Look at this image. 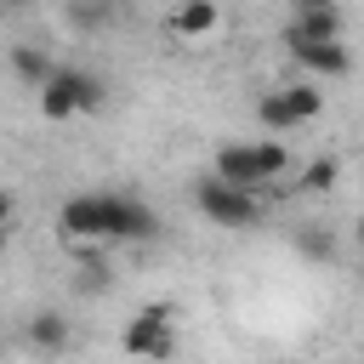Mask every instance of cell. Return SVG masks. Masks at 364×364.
<instances>
[{
	"label": "cell",
	"mask_w": 364,
	"mask_h": 364,
	"mask_svg": "<svg viewBox=\"0 0 364 364\" xmlns=\"http://www.w3.org/2000/svg\"><path fill=\"white\" fill-rule=\"evenodd\" d=\"M57 222H63V239H74V245H85V239L91 245L97 239H154L159 233V216L131 193H74Z\"/></svg>",
	"instance_id": "obj_1"
},
{
	"label": "cell",
	"mask_w": 364,
	"mask_h": 364,
	"mask_svg": "<svg viewBox=\"0 0 364 364\" xmlns=\"http://www.w3.org/2000/svg\"><path fill=\"white\" fill-rule=\"evenodd\" d=\"M210 176H222V182H233L245 193H262L273 176H284V142H233V148L216 154Z\"/></svg>",
	"instance_id": "obj_2"
},
{
	"label": "cell",
	"mask_w": 364,
	"mask_h": 364,
	"mask_svg": "<svg viewBox=\"0 0 364 364\" xmlns=\"http://www.w3.org/2000/svg\"><path fill=\"white\" fill-rule=\"evenodd\" d=\"M102 102V80L85 74V68H51L46 85H40V114L46 119H74V114H91Z\"/></svg>",
	"instance_id": "obj_3"
},
{
	"label": "cell",
	"mask_w": 364,
	"mask_h": 364,
	"mask_svg": "<svg viewBox=\"0 0 364 364\" xmlns=\"http://www.w3.org/2000/svg\"><path fill=\"white\" fill-rule=\"evenodd\" d=\"M193 205H199L216 228H250V222L262 216V199L245 193V188H233V182H222V176H199V182H193Z\"/></svg>",
	"instance_id": "obj_4"
},
{
	"label": "cell",
	"mask_w": 364,
	"mask_h": 364,
	"mask_svg": "<svg viewBox=\"0 0 364 364\" xmlns=\"http://www.w3.org/2000/svg\"><path fill=\"white\" fill-rule=\"evenodd\" d=\"M171 313L165 307H142L131 324H125V353L136 358H171Z\"/></svg>",
	"instance_id": "obj_5"
},
{
	"label": "cell",
	"mask_w": 364,
	"mask_h": 364,
	"mask_svg": "<svg viewBox=\"0 0 364 364\" xmlns=\"http://www.w3.org/2000/svg\"><path fill=\"white\" fill-rule=\"evenodd\" d=\"M284 46H290V57H296L301 68H313L318 80H336V74L353 68V57H347L341 40H301V34H284Z\"/></svg>",
	"instance_id": "obj_6"
},
{
	"label": "cell",
	"mask_w": 364,
	"mask_h": 364,
	"mask_svg": "<svg viewBox=\"0 0 364 364\" xmlns=\"http://www.w3.org/2000/svg\"><path fill=\"white\" fill-rule=\"evenodd\" d=\"M216 17H222V6H216V0H182V6L171 11V28H176L182 40H193V34H210V28H216Z\"/></svg>",
	"instance_id": "obj_7"
},
{
	"label": "cell",
	"mask_w": 364,
	"mask_h": 364,
	"mask_svg": "<svg viewBox=\"0 0 364 364\" xmlns=\"http://www.w3.org/2000/svg\"><path fill=\"white\" fill-rule=\"evenodd\" d=\"M290 34H301V40H341V11H336V6H318V11H296Z\"/></svg>",
	"instance_id": "obj_8"
},
{
	"label": "cell",
	"mask_w": 364,
	"mask_h": 364,
	"mask_svg": "<svg viewBox=\"0 0 364 364\" xmlns=\"http://www.w3.org/2000/svg\"><path fill=\"white\" fill-rule=\"evenodd\" d=\"M57 63H51V51L46 46H11V74L17 80H28V85H46V74H51Z\"/></svg>",
	"instance_id": "obj_9"
},
{
	"label": "cell",
	"mask_w": 364,
	"mask_h": 364,
	"mask_svg": "<svg viewBox=\"0 0 364 364\" xmlns=\"http://www.w3.org/2000/svg\"><path fill=\"white\" fill-rule=\"evenodd\" d=\"M28 341H34L40 353H63V347H68V318H63V313H34V318H28Z\"/></svg>",
	"instance_id": "obj_10"
},
{
	"label": "cell",
	"mask_w": 364,
	"mask_h": 364,
	"mask_svg": "<svg viewBox=\"0 0 364 364\" xmlns=\"http://www.w3.org/2000/svg\"><path fill=\"white\" fill-rule=\"evenodd\" d=\"M279 97H284V108H290V119H296V125H301V119H318V114H324V91H318L313 80H301V85H284Z\"/></svg>",
	"instance_id": "obj_11"
},
{
	"label": "cell",
	"mask_w": 364,
	"mask_h": 364,
	"mask_svg": "<svg viewBox=\"0 0 364 364\" xmlns=\"http://www.w3.org/2000/svg\"><path fill=\"white\" fill-rule=\"evenodd\" d=\"M256 119L267 125V131H290L296 119H290V108H284V97L279 91H267V97H256Z\"/></svg>",
	"instance_id": "obj_12"
},
{
	"label": "cell",
	"mask_w": 364,
	"mask_h": 364,
	"mask_svg": "<svg viewBox=\"0 0 364 364\" xmlns=\"http://www.w3.org/2000/svg\"><path fill=\"white\" fill-rule=\"evenodd\" d=\"M108 17H114L108 0H74V6H68V23H74V28H102Z\"/></svg>",
	"instance_id": "obj_13"
},
{
	"label": "cell",
	"mask_w": 364,
	"mask_h": 364,
	"mask_svg": "<svg viewBox=\"0 0 364 364\" xmlns=\"http://www.w3.org/2000/svg\"><path fill=\"white\" fill-rule=\"evenodd\" d=\"M336 176H341L336 159H313V165L301 171V188H307V193H324V188H336Z\"/></svg>",
	"instance_id": "obj_14"
},
{
	"label": "cell",
	"mask_w": 364,
	"mask_h": 364,
	"mask_svg": "<svg viewBox=\"0 0 364 364\" xmlns=\"http://www.w3.org/2000/svg\"><path fill=\"white\" fill-rule=\"evenodd\" d=\"M296 250H301V256H318V262H330V256H336V239H330L324 228H318V233H313V228H301V233H296Z\"/></svg>",
	"instance_id": "obj_15"
},
{
	"label": "cell",
	"mask_w": 364,
	"mask_h": 364,
	"mask_svg": "<svg viewBox=\"0 0 364 364\" xmlns=\"http://www.w3.org/2000/svg\"><path fill=\"white\" fill-rule=\"evenodd\" d=\"M102 284H108V262L102 256H85L80 262V290H102Z\"/></svg>",
	"instance_id": "obj_16"
},
{
	"label": "cell",
	"mask_w": 364,
	"mask_h": 364,
	"mask_svg": "<svg viewBox=\"0 0 364 364\" xmlns=\"http://www.w3.org/2000/svg\"><path fill=\"white\" fill-rule=\"evenodd\" d=\"M296 11H318V6H336V0H290Z\"/></svg>",
	"instance_id": "obj_17"
},
{
	"label": "cell",
	"mask_w": 364,
	"mask_h": 364,
	"mask_svg": "<svg viewBox=\"0 0 364 364\" xmlns=\"http://www.w3.org/2000/svg\"><path fill=\"white\" fill-rule=\"evenodd\" d=\"M11 222V193H0V228Z\"/></svg>",
	"instance_id": "obj_18"
},
{
	"label": "cell",
	"mask_w": 364,
	"mask_h": 364,
	"mask_svg": "<svg viewBox=\"0 0 364 364\" xmlns=\"http://www.w3.org/2000/svg\"><path fill=\"white\" fill-rule=\"evenodd\" d=\"M0 6H6V11H28L34 0H0Z\"/></svg>",
	"instance_id": "obj_19"
},
{
	"label": "cell",
	"mask_w": 364,
	"mask_h": 364,
	"mask_svg": "<svg viewBox=\"0 0 364 364\" xmlns=\"http://www.w3.org/2000/svg\"><path fill=\"white\" fill-rule=\"evenodd\" d=\"M0 250H6V228H0Z\"/></svg>",
	"instance_id": "obj_20"
}]
</instances>
